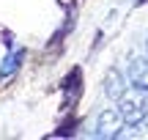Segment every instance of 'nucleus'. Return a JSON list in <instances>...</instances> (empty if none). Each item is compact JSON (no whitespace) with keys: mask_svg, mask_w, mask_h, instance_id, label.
Returning <instances> with one entry per match:
<instances>
[{"mask_svg":"<svg viewBox=\"0 0 148 140\" xmlns=\"http://www.w3.org/2000/svg\"><path fill=\"white\" fill-rule=\"evenodd\" d=\"M115 104H118V110H121L129 129H140L143 121H145V113H148V91H140V88L129 85L126 93Z\"/></svg>","mask_w":148,"mask_h":140,"instance_id":"1","label":"nucleus"},{"mask_svg":"<svg viewBox=\"0 0 148 140\" xmlns=\"http://www.w3.org/2000/svg\"><path fill=\"white\" fill-rule=\"evenodd\" d=\"M126 129V121H123L121 110L115 107H104L96 113L93 124H90V137H99V140H115L121 137V132Z\"/></svg>","mask_w":148,"mask_h":140,"instance_id":"2","label":"nucleus"},{"mask_svg":"<svg viewBox=\"0 0 148 140\" xmlns=\"http://www.w3.org/2000/svg\"><path fill=\"white\" fill-rule=\"evenodd\" d=\"M123 69H126V77H129V82L134 88L148 91V49L132 52L126 58V63H123Z\"/></svg>","mask_w":148,"mask_h":140,"instance_id":"3","label":"nucleus"},{"mask_svg":"<svg viewBox=\"0 0 148 140\" xmlns=\"http://www.w3.org/2000/svg\"><path fill=\"white\" fill-rule=\"evenodd\" d=\"M132 85L126 77V69H121V66H112L110 71L104 74V82H101V91H104L107 99H112V102H118V99L126 93V88Z\"/></svg>","mask_w":148,"mask_h":140,"instance_id":"4","label":"nucleus"},{"mask_svg":"<svg viewBox=\"0 0 148 140\" xmlns=\"http://www.w3.org/2000/svg\"><path fill=\"white\" fill-rule=\"evenodd\" d=\"M5 66H0V80H3V77H8L11 71L14 69H19V55H14V52H8L5 55V60H3Z\"/></svg>","mask_w":148,"mask_h":140,"instance_id":"5","label":"nucleus"},{"mask_svg":"<svg viewBox=\"0 0 148 140\" xmlns=\"http://www.w3.org/2000/svg\"><path fill=\"white\" fill-rule=\"evenodd\" d=\"M140 129H145V135H148V113H145V121H143V126Z\"/></svg>","mask_w":148,"mask_h":140,"instance_id":"6","label":"nucleus"}]
</instances>
